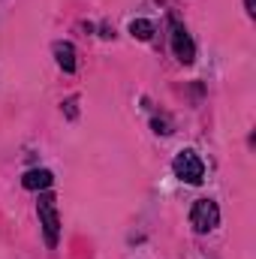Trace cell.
Instances as JSON below:
<instances>
[{
  "label": "cell",
  "instance_id": "cell-6",
  "mask_svg": "<svg viewBox=\"0 0 256 259\" xmlns=\"http://www.w3.org/2000/svg\"><path fill=\"white\" fill-rule=\"evenodd\" d=\"M55 58H58V66L64 72H72L75 69V49L69 42H55Z\"/></svg>",
  "mask_w": 256,
  "mask_h": 259
},
{
  "label": "cell",
  "instance_id": "cell-10",
  "mask_svg": "<svg viewBox=\"0 0 256 259\" xmlns=\"http://www.w3.org/2000/svg\"><path fill=\"white\" fill-rule=\"evenodd\" d=\"M244 3H247V12L253 15V12H256V9H253V0H244Z\"/></svg>",
  "mask_w": 256,
  "mask_h": 259
},
{
  "label": "cell",
  "instance_id": "cell-3",
  "mask_svg": "<svg viewBox=\"0 0 256 259\" xmlns=\"http://www.w3.org/2000/svg\"><path fill=\"white\" fill-rule=\"evenodd\" d=\"M190 223L196 232H211V229H217V223H220V208H217V202L214 199H196L193 202V211H190Z\"/></svg>",
  "mask_w": 256,
  "mask_h": 259
},
{
  "label": "cell",
  "instance_id": "cell-7",
  "mask_svg": "<svg viewBox=\"0 0 256 259\" xmlns=\"http://www.w3.org/2000/svg\"><path fill=\"white\" fill-rule=\"evenodd\" d=\"M130 33H133L136 39H142V42H148V39L154 36V24H151L148 18H136V21L130 24Z\"/></svg>",
  "mask_w": 256,
  "mask_h": 259
},
{
  "label": "cell",
  "instance_id": "cell-8",
  "mask_svg": "<svg viewBox=\"0 0 256 259\" xmlns=\"http://www.w3.org/2000/svg\"><path fill=\"white\" fill-rule=\"evenodd\" d=\"M154 130H157V133H163V136H166V133H172V130H169V124H166V121H160V118L154 121Z\"/></svg>",
  "mask_w": 256,
  "mask_h": 259
},
{
  "label": "cell",
  "instance_id": "cell-2",
  "mask_svg": "<svg viewBox=\"0 0 256 259\" xmlns=\"http://www.w3.org/2000/svg\"><path fill=\"white\" fill-rule=\"evenodd\" d=\"M172 172H175V178H181V181H187V184H202V181H205V163L199 160V154L190 151V148H184V151L175 157Z\"/></svg>",
  "mask_w": 256,
  "mask_h": 259
},
{
  "label": "cell",
  "instance_id": "cell-4",
  "mask_svg": "<svg viewBox=\"0 0 256 259\" xmlns=\"http://www.w3.org/2000/svg\"><path fill=\"white\" fill-rule=\"evenodd\" d=\"M172 49H175V58L181 64H193L196 61V46H193L190 33L184 30V24L172 21Z\"/></svg>",
  "mask_w": 256,
  "mask_h": 259
},
{
  "label": "cell",
  "instance_id": "cell-5",
  "mask_svg": "<svg viewBox=\"0 0 256 259\" xmlns=\"http://www.w3.org/2000/svg\"><path fill=\"white\" fill-rule=\"evenodd\" d=\"M21 184H24L27 190H49V187L55 184V175H52L49 169H30V172L21 178Z\"/></svg>",
  "mask_w": 256,
  "mask_h": 259
},
{
  "label": "cell",
  "instance_id": "cell-1",
  "mask_svg": "<svg viewBox=\"0 0 256 259\" xmlns=\"http://www.w3.org/2000/svg\"><path fill=\"white\" fill-rule=\"evenodd\" d=\"M36 214H39V226L46 232V244L58 247V232H61V217H58V199L52 193H42L36 202Z\"/></svg>",
  "mask_w": 256,
  "mask_h": 259
},
{
  "label": "cell",
  "instance_id": "cell-9",
  "mask_svg": "<svg viewBox=\"0 0 256 259\" xmlns=\"http://www.w3.org/2000/svg\"><path fill=\"white\" fill-rule=\"evenodd\" d=\"M66 115L75 118V100H66Z\"/></svg>",
  "mask_w": 256,
  "mask_h": 259
}]
</instances>
